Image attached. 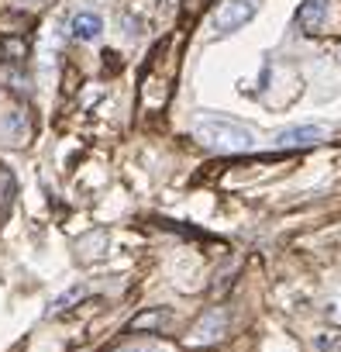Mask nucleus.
I'll return each instance as SVG.
<instances>
[{"label":"nucleus","mask_w":341,"mask_h":352,"mask_svg":"<svg viewBox=\"0 0 341 352\" xmlns=\"http://www.w3.org/2000/svg\"><path fill=\"white\" fill-rule=\"evenodd\" d=\"M162 8H173V0H162Z\"/></svg>","instance_id":"obj_15"},{"label":"nucleus","mask_w":341,"mask_h":352,"mask_svg":"<svg viewBox=\"0 0 341 352\" xmlns=\"http://www.w3.org/2000/svg\"><path fill=\"white\" fill-rule=\"evenodd\" d=\"M100 32H104L100 14H93V11H80V14L73 18V35H76L80 42H93Z\"/></svg>","instance_id":"obj_8"},{"label":"nucleus","mask_w":341,"mask_h":352,"mask_svg":"<svg viewBox=\"0 0 341 352\" xmlns=\"http://www.w3.org/2000/svg\"><path fill=\"white\" fill-rule=\"evenodd\" d=\"M314 352H341V335H320Z\"/></svg>","instance_id":"obj_10"},{"label":"nucleus","mask_w":341,"mask_h":352,"mask_svg":"<svg viewBox=\"0 0 341 352\" xmlns=\"http://www.w3.org/2000/svg\"><path fill=\"white\" fill-rule=\"evenodd\" d=\"M121 352H162L158 345H128V349H121Z\"/></svg>","instance_id":"obj_13"},{"label":"nucleus","mask_w":341,"mask_h":352,"mask_svg":"<svg viewBox=\"0 0 341 352\" xmlns=\"http://www.w3.org/2000/svg\"><path fill=\"white\" fill-rule=\"evenodd\" d=\"M165 318H169V314H141V318L134 321V328H158V324H165Z\"/></svg>","instance_id":"obj_12"},{"label":"nucleus","mask_w":341,"mask_h":352,"mask_svg":"<svg viewBox=\"0 0 341 352\" xmlns=\"http://www.w3.org/2000/svg\"><path fill=\"white\" fill-rule=\"evenodd\" d=\"M14 194H18V180L14 173L0 162V225L11 218V208H14Z\"/></svg>","instance_id":"obj_7"},{"label":"nucleus","mask_w":341,"mask_h":352,"mask_svg":"<svg viewBox=\"0 0 341 352\" xmlns=\"http://www.w3.org/2000/svg\"><path fill=\"white\" fill-rule=\"evenodd\" d=\"M83 294H86V287H73L69 294H62V297H59V300L52 304V311H62V307H69V304H73V300H80Z\"/></svg>","instance_id":"obj_11"},{"label":"nucleus","mask_w":341,"mask_h":352,"mask_svg":"<svg viewBox=\"0 0 341 352\" xmlns=\"http://www.w3.org/2000/svg\"><path fill=\"white\" fill-rule=\"evenodd\" d=\"M296 21H300L303 32H320L324 21H327V0H303Z\"/></svg>","instance_id":"obj_5"},{"label":"nucleus","mask_w":341,"mask_h":352,"mask_svg":"<svg viewBox=\"0 0 341 352\" xmlns=\"http://www.w3.org/2000/svg\"><path fill=\"white\" fill-rule=\"evenodd\" d=\"M324 138V128L320 124H296V128H286L276 135V145L279 148H303V145H314Z\"/></svg>","instance_id":"obj_4"},{"label":"nucleus","mask_w":341,"mask_h":352,"mask_svg":"<svg viewBox=\"0 0 341 352\" xmlns=\"http://www.w3.org/2000/svg\"><path fill=\"white\" fill-rule=\"evenodd\" d=\"M197 138L211 148H228V152H245L255 145V135L235 121H224V118H204L197 124Z\"/></svg>","instance_id":"obj_1"},{"label":"nucleus","mask_w":341,"mask_h":352,"mask_svg":"<svg viewBox=\"0 0 341 352\" xmlns=\"http://www.w3.org/2000/svg\"><path fill=\"white\" fill-rule=\"evenodd\" d=\"M25 4H32V8H49L52 0H25Z\"/></svg>","instance_id":"obj_14"},{"label":"nucleus","mask_w":341,"mask_h":352,"mask_svg":"<svg viewBox=\"0 0 341 352\" xmlns=\"http://www.w3.org/2000/svg\"><path fill=\"white\" fill-rule=\"evenodd\" d=\"M224 331H228V314L217 307V311H207V314L197 321L190 342H193V345H211V342H217Z\"/></svg>","instance_id":"obj_3"},{"label":"nucleus","mask_w":341,"mask_h":352,"mask_svg":"<svg viewBox=\"0 0 341 352\" xmlns=\"http://www.w3.org/2000/svg\"><path fill=\"white\" fill-rule=\"evenodd\" d=\"M28 52H32V45H28V38H25V35H14V32L0 35V59H4V63L18 66V63H25V59H28Z\"/></svg>","instance_id":"obj_6"},{"label":"nucleus","mask_w":341,"mask_h":352,"mask_svg":"<svg viewBox=\"0 0 341 352\" xmlns=\"http://www.w3.org/2000/svg\"><path fill=\"white\" fill-rule=\"evenodd\" d=\"M252 18H255V4H252V0H224L221 11L214 14V25H217V32H238Z\"/></svg>","instance_id":"obj_2"},{"label":"nucleus","mask_w":341,"mask_h":352,"mask_svg":"<svg viewBox=\"0 0 341 352\" xmlns=\"http://www.w3.org/2000/svg\"><path fill=\"white\" fill-rule=\"evenodd\" d=\"M8 135H14V138H25V131H28V121H25V114L21 111H14L11 118H8Z\"/></svg>","instance_id":"obj_9"},{"label":"nucleus","mask_w":341,"mask_h":352,"mask_svg":"<svg viewBox=\"0 0 341 352\" xmlns=\"http://www.w3.org/2000/svg\"><path fill=\"white\" fill-rule=\"evenodd\" d=\"M338 318H341V304H338Z\"/></svg>","instance_id":"obj_16"}]
</instances>
